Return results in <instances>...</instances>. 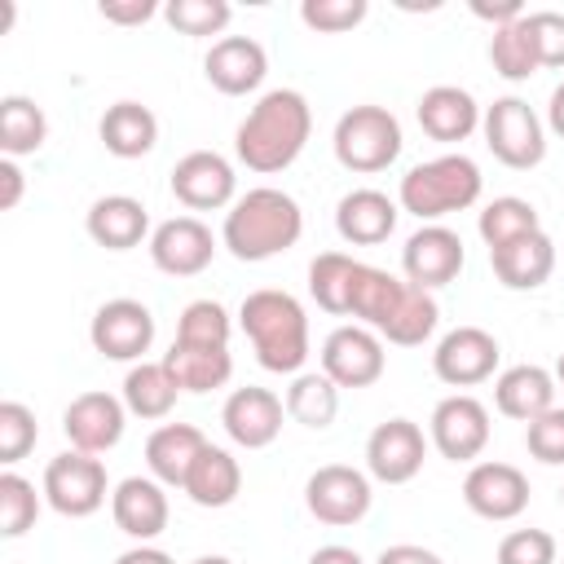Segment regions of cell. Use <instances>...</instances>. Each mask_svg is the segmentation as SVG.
Listing matches in <instances>:
<instances>
[{
  "label": "cell",
  "mask_w": 564,
  "mask_h": 564,
  "mask_svg": "<svg viewBox=\"0 0 564 564\" xmlns=\"http://www.w3.org/2000/svg\"><path fill=\"white\" fill-rule=\"evenodd\" d=\"M313 132V110L308 97L300 88H269L256 97V106L247 110V119L234 132V154L238 163H247L260 176L286 172Z\"/></svg>",
  "instance_id": "cell-1"
},
{
  "label": "cell",
  "mask_w": 564,
  "mask_h": 564,
  "mask_svg": "<svg viewBox=\"0 0 564 564\" xmlns=\"http://www.w3.org/2000/svg\"><path fill=\"white\" fill-rule=\"evenodd\" d=\"M304 234V212L286 189L273 185H256L247 194L234 198V207L225 212L220 225V247L242 260V264H260L273 260L282 251H291Z\"/></svg>",
  "instance_id": "cell-2"
},
{
  "label": "cell",
  "mask_w": 564,
  "mask_h": 564,
  "mask_svg": "<svg viewBox=\"0 0 564 564\" xmlns=\"http://www.w3.org/2000/svg\"><path fill=\"white\" fill-rule=\"evenodd\" d=\"M238 326L256 348V361L273 375H300L313 344H308V313L291 291L260 286L238 304Z\"/></svg>",
  "instance_id": "cell-3"
},
{
  "label": "cell",
  "mask_w": 564,
  "mask_h": 564,
  "mask_svg": "<svg viewBox=\"0 0 564 564\" xmlns=\"http://www.w3.org/2000/svg\"><path fill=\"white\" fill-rule=\"evenodd\" d=\"M485 189V176L476 167V159L467 154H436L427 163H414L401 185H397V203L401 212L419 216L423 225H441V216L449 212H467Z\"/></svg>",
  "instance_id": "cell-4"
},
{
  "label": "cell",
  "mask_w": 564,
  "mask_h": 564,
  "mask_svg": "<svg viewBox=\"0 0 564 564\" xmlns=\"http://www.w3.org/2000/svg\"><path fill=\"white\" fill-rule=\"evenodd\" d=\"M330 145H335V159L339 167L357 172V176H370V172H383L397 163L401 154V123L388 106H352L335 119V132H330Z\"/></svg>",
  "instance_id": "cell-5"
},
{
  "label": "cell",
  "mask_w": 564,
  "mask_h": 564,
  "mask_svg": "<svg viewBox=\"0 0 564 564\" xmlns=\"http://www.w3.org/2000/svg\"><path fill=\"white\" fill-rule=\"evenodd\" d=\"M480 132H485L489 154L502 167L529 172V167H538L546 159V123L524 97H498L494 106H485Z\"/></svg>",
  "instance_id": "cell-6"
},
{
  "label": "cell",
  "mask_w": 564,
  "mask_h": 564,
  "mask_svg": "<svg viewBox=\"0 0 564 564\" xmlns=\"http://www.w3.org/2000/svg\"><path fill=\"white\" fill-rule=\"evenodd\" d=\"M40 494H44V502H48L57 516H66V520H84V516L101 511L106 494H115V489H110V480H106V463H101L97 454L66 449V454L48 458Z\"/></svg>",
  "instance_id": "cell-7"
},
{
  "label": "cell",
  "mask_w": 564,
  "mask_h": 564,
  "mask_svg": "<svg viewBox=\"0 0 564 564\" xmlns=\"http://www.w3.org/2000/svg\"><path fill=\"white\" fill-rule=\"evenodd\" d=\"M370 502H375V489H370V471H361V467L326 463L304 480V507L322 524H335V529L357 524V520H366Z\"/></svg>",
  "instance_id": "cell-8"
},
{
  "label": "cell",
  "mask_w": 564,
  "mask_h": 564,
  "mask_svg": "<svg viewBox=\"0 0 564 564\" xmlns=\"http://www.w3.org/2000/svg\"><path fill=\"white\" fill-rule=\"evenodd\" d=\"M322 375L335 383V388H370L383 379L388 370V352H383V339L361 326V322H348V326H335L326 339H322Z\"/></svg>",
  "instance_id": "cell-9"
},
{
  "label": "cell",
  "mask_w": 564,
  "mask_h": 564,
  "mask_svg": "<svg viewBox=\"0 0 564 564\" xmlns=\"http://www.w3.org/2000/svg\"><path fill=\"white\" fill-rule=\"evenodd\" d=\"M88 339L106 361H132L137 366L154 344V313L128 295L106 300L88 322Z\"/></svg>",
  "instance_id": "cell-10"
},
{
  "label": "cell",
  "mask_w": 564,
  "mask_h": 564,
  "mask_svg": "<svg viewBox=\"0 0 564 564\" xmlns=\"http://www.w3.org/2000/svg\"><path fill=\"white\" fill-rule=\"evenodd\" d=\"M427 441L449 463H476L489 445V410L471 392H454V397L436 401V410L427 419Z\"/></svg>",
  "instance_id": "cell-11"
},
{
  "label": "cell",
  "mask_w": 564,
  "mask_h": 564,
  "mask_svg": "<svg viewBox=\"0 0 564 564\" xmlns=\"http://www.w3.org/2000/svg\"><path fill=\"white\" fill-rule=\"evenodd\" d=\"M427 458V436L414 419H383L370 436H366V471L370 480L383 485H410L423 471Z\"/></svg>",
  "instance_id": "cell-12"
},
{
  "label": "cell",
  "mask_w": 564,
  "mask_h": 564,
  "mask_svg": "<svg viewBox=\"0 0 564 564\" xmlns=\"http://www.w3.org/2000/svg\"><path fill=\"white\" fill-rule=\"evenodd\" d=\"M172 194L189 212H220V207H234L238 198V172L216 150H189L172 167Z\"/></svg>",
  "instance_id": "cell-13"
},
{
  "label": "cell",
  "mask_w": 564,
  "mask_h": 564,
  "mask_svg": "<svg viewBox=\"0 0 564 564\" xmlns=\"http://www.w3.org/2000/svg\"><path fill=\"white\" fill-rule=\"evenodd\" d=\"M498 357H502V348L485 326H454L436 339L432 370L449 388H476V383L494 379Z\"/></svg>",
  "instance_id": "cell-14"
},
{
  "label": "cell",
  "mask_w": 564,
  "mask_h": 564,
  "mask_svg": "<svg viewBox=\"0 0 564 564\" xmlns=\"http://www.w3.org/2000/svg\"><path fill=\"white\" fill-rule=\"evenodd\" d=\"M123 427H128V405L123 397L115 392H79L70 397V405L62 410V432L70 441V449L79 454H106L123 441Z\"/></svg>",
  "instance_id": "cell-15"
},
{
  "label": "cell",
  "mask_w": 564,
  "mask_h": 564,
  "mask_svg": "<svg viewBox=\"0 0 564 564\" xmlns=\"http://www.w3.org/2000/svg\"><path fill=\"white\" fill-rule=\"evenodd\" d=\"M463 502L480 520L507 524L529 507V476L516 463H498V458L471 463L467 476H463Z\"/></svg>",
  "instance_id": "cell-16"
},
{
  "label": "cell",
  "mask_w": 564,
  "mask_h": 564,
  "mask_svg": "<svg viewBox=\"0 0 564 564\" xmlns=\"http://www.w3.org/2000/svg\"><path fill=\"white\" fill-rule=\"evenodd\" d=\"M463 260H467L463 238L449 225H419L401 247V273L410 286H423V291L454 282Z\"/></svg>",
  "instance_id": "cell-17"
},
{
  "label": "cell",
  "mask_w": 564,
  "mask_h": 564,
  "mask_svg": "<svg viewBox=\"0 0 564 564\" xmlns=\"http://www.w3.org/2000/svg\"><path fill=\"white\" fill-rule=\"evenodd\" d=\"M216 256V238L198 216H172L150 234V260L167 278H198Z\"/></svg>",
  "instance_id": "cell-18"
},
{
  "label": "cell",
  "mask_w": 564,
  "mask_h": 564,
  "mask_svg": "<svg viewBox=\"0 0 564 564\" xmlns=\"http://www.w3.org/2000/svg\"><path fill=\"white\" fill-rule=\"evenodd\" d=\"M282 419H286V401L278 392H269V388H256V383L234 388L225 397V405H220V423H225L229 441L242 445V449L273 445L278 432H282Z\"/></svg>",
  "instance_id": "cell-19"
},
{
  "label": "cell",
  "mask_w": 564,
  "mask_h": 564,
  "mask_svg": "<svg viewBox=\"0 0 564 564\" xmlns=\"http://www.w3.org/2000/svg\"><path fill=\"white\" fill-rule=\"evenodd\" d=\"M203 75H207V84H212L216 93H225V97H247V93H256V88L264 84V75H269V53H264V44L251 40V35H220V40L207 48V57H203Z\"/></svg>",
  "instance_id": "cell-20"
},
{
  "label": "cell",
  "mask_w": 564,
  "mask_h": 564,
  "mask_svg": "<svg viewBox=\"0 0 564 564\" xmlns=\"http://www.w3.org/2000/svg\"><path fill=\"white\" fill-rule=\"evenodd\" d=\"M110 516L115 529L128 533L132 542H154L167 529V485H159L154 476H123L110 494Z\"/></svg>",
  "instance_id": "cell-21"
},
{
  "label": "cell",
  "mask_w": 564,
  "mask_h": 564,
  "mask_svg": "<svg viewBox=\"0 0 564 564\" xmlns=\"http://www.w3.org/2000/svg\"><path fill=\"white\" fill-rule=\"evenodd\" d=\"M397 216H401V203H392L383 189L361 185V189H348L335 203V234L352 247H375V242L392 238Z\"/></svg>",
  "instance_id": "cell-22"
},
{
  "label": "cell",
  "mask_w": 564,
  "mask_h": 564,
  "mask_svg": "<svg viewBox=\"0 0 564 564\" xmlns=\"http://www.w3.org/2000/svg\"><path fill=\"white\" fill-rule=\"evenodd\" d=\"M414 115H419V128H423L432 141L454 145V141H467V137L480 128V115H485V110L476 106V97H471L467 88H458V84H436V88H427V93L419 97Z\"/></svg>",
  "instance_id": "cell-23"
},
{
  "label": "cell",
  "mask_w": 564,
  "mask_h": 564,
  "mask_svg": "<svg viewBox=\"0 0 564 564\" xmlns=\"http://www.w3.org/2000/svg\"><path fill=\"white\" fill-rule=\"evenodd\" d=\"M84 229H88V238H93L97 247H106V251H132V247H141L145 234H154L145 203L132 198V194H101V198L88 207Z\"/></svg>",
  "instance_id": "cell-24"
},
{
  "label": "cell",
  "mask_w": 564,
  "mask_h": 564,
  "mask_svg": "<svg viewBox=\"0 0 564 564\" xmlns=\"http://www.w3.org/2000/svg\"><path fill=\"white\" fill-rule=\"evenodd\" d=\"M555 375L546 366H507L498 379H494V405L498 414L516 419V423H533L538 414H546L555 405Z\"/></svg>",
  "instance_id": "cell-25"
},
{
  "label": "cell",
  "mask_w": 564,
  "mask_h": 564,
  "mask_svg": "<svg viewBox=\"0 0 564 564\" xmlns=\"http://www.w3.org/2000/svg\"><path fill=\"white\" fill-rule=\"evenodd\" d=\"M489 264L507 291H538L555 273V242L546 229H538V234H524V238L489 251Z\"/></svg>",
  "instance_id": "cell-26"
},
{
  "label": "cell",
  "mask_w": 564,
  "mask_h": 564,
  "mask_svg": "<svg viewBox=\"0 0 564 564\" xmlns=\"http://www.w3.org/2000/svg\"><path fill=\"white\" fill-rule=\"evenodd\" d=\"M203 449H207V436L194 423H163L145 441V467L159 485L185 489V476H189V467L198 463Z\"/></svg>",
  "instance_id": "cell-27"
},
{
  "label": "cell",
  "mask_w": 564,
  "mask_h": 564,
  "mask_svg": "<svg viewBox=\"0 0 564 564\" xmlns=\"http://www.w3.org/2000/svg\"><path fill=\"white\" fill-rule=\"evenodd\" d=\"M97 137L115 159H141L159 145V119H154L150 106L123 97V101L106 106V115L97 123Z\"/></svg>",
  "instance_id": "cell-28"
},
{
  "label": "cell",
  "mask_w": 564,
  "mask_h": 564,
  "mask_svg": "<svg viewBox=\"0 0 564 564\" xmlns=\"http://www.w3.org/2000/svg\"><path fill=\"white\" fill-rule=\"evenodd\" d=\"M185 494H189L194 507H207V511L229 507L242 494V467H238V458L225 445H212L207 441V449L198 454V463L185 476Z\"/></svg>",
  "instance_id": "cell-29"
},
{
  "label": "cell",
  "mask_w": 564,
  "mask_h": 564,
  "mask_svg": "<svg viewBox=\"0 0 564 564\" xmlns=\"http://www.w3.org/2000/svg\"><path fill=\"white\" fill-rule=\"evenodd\" d=\"M163 366L172 370L181 392H212L225 388L234 375V352L229 348H207V344H181L172 339V348L163 352Z\"/></svg>",
  "instance_id": "cell-30"
},
{
  "label": "cell",
  "mask_w": 564,
  "mask_h": 564,
  "mask_svg": "<svg viewBox=\"0 0 564 564\" xmlns=\"http://www.w3.org/2000/svg\"><path fill=\"white\" fill-rule=\"evenodd\" d=\"M119 397H123L128 414H137V419H167L181 388L163 361H137V366H128Z\"/></svg>",
  "instance_id": "cell-31"
},
{
  "label": "cell",
  "mask_w": 564,
  "mask_h": 564,
  "mask_svg": "<svg viewBox=\"0 0 564 564\" xmlns=\"http://www.w3.org/2000/svg\"><path fill=\"white\" fill-rule=\"evenodd\" d=\"M357 269H361V260H352L348 251H317L313 256V264H308V295L317 300L322 313L348 317Z\"/></svg>",
  "instance_id": "cell-32"
},
{
  "label": "cell",
  "mask_w": 564,
  "mask_h": 564,
  "mask_svg": "<svg viewBox=\"0 0 564 564\" xmlns=\"http://www.w3.org/2000/svg\"><path fill=\"white\" fill-rule=\"evenodd\" d=\"M339 414V388L322 375V370H300L291 375V388H286V419L300 423V427H330Z\"/></svg>",
  "instance_id": "cell-33"
},
{
  "label": "cell",
  "mask_w": 564,
  "mask_h": 564,
  "mask_svg": "<svg viewBox=\"0 0 564 564\" xmlns=\"http://www.w3.org/2000/svg\"><path fill=\"white\" fill-rule=\"evenodd\" d=\"M48 141V119L44 110L22 97V93H9L0 101V154L4 159H22V154H35L40 145Z\"/></svg>",
  "instance_id": "cell-34"
},
{
  "label": "cell",
  "mask_w": 564,
  "mask_h": 564,
  "mask_svg": "<svg viewBox=\"0 0 564 564\" xmlns=\"http://www.w3.org/2000/svg\"><path fill=\"white\" fill-rule=\"evenodd\" d=\"M538 229H542L538 207L529 198H516V194H502V198L485 203L480 216H476V234L485 238L489 251H498V247H507V242H516L524 234H538Z\"/></svg>",
  "instance_id": "cell-35"
},
{
  "label": "cell",
  "mask_w": 564,
  "mask_h": 564,
  "mask_svg": "<svg viewBox=\"0 0 564 564\" xmlns=\"http://www.w3.org/2000/svg\"><path fill=\"white\" fill-rule=\"evenodd\" d=\"M436 322H441V308H436L432 291L410 286L405 300H401V308H397V317H392V326H388L379 339H388V344H397V348H419L423 339H432Z\"/></svg>",
  "instance_id": "cell-36"
},
{
  "label": "cell",
  "mask_w": 564,
  "mask_h": 564,
  "mask_svg": "<svg viewBox=\"0 0 564 564\" xmlns=\"http://www.w3.org/2000/svg\"><path fill=\"white\" fill-rule=\"evenodd\" d=\"M489 66H494L502 79H511V84H524V79H533V75L542 70V66H538V53H533V40L524 35L520 22L498 26V31L489 35Z\"/></svg>",
  "instance_id": "cell-37"
},
{
  "label": "cell",
  "mask_w": 564,
  "mask_h": 564,
  "mask_svg": "<svg viewBox=\"0 0 564 564\" xmlns=\"http://www.w3.org/2000/svg\"><path fill=\"white\" fill-rule=\"evenodd\" d=\"M40 520V494L26 476H18L13 467L0 471V533L4 538H22L31 533Z\"/></svg>",
  "instance_id": "cell-38"
},
{
  "label": "cell",
  "mask_w": 564,
  "mask_h": 564,
  "mask_svg": "<svg viewBox=\"0 0 564 564\" xmlns=\"http://www.w3.org/2000/svg\"><path fill=\"white\" fill-rule=\"evenodd\" d=\"M229 313L220 300H194L176 317V339L181 344H207V348H229Z\"/></svg>",
  "instance_id": "cell-39"
},
{
  "label": "cell",
  "mask_w": 564,
  "mask_h": 564,
  "mask_svg": "<svg viewBox=\"0 0 564 564\" xmlns=\"http://www.w3.org/2000/svg\"><path fill=\"white\" fill-rule=\"evenodd\" d=\"M163 18L172 31L181 35H220L234 18V9L225 0H167Z\"/></svg>",
  "instance_id": "cell-40"
},
{
  "label": "cell",
  "mask_w": 564,
  "mask_h": 564,
  "mask_svg": "<svg viewBox=\"0 0 564 564\" xmlns=\"http://www.w3.org/2000/svg\"><path fill=\"white\" fill-rule=\"evenodd\" d=\"M40 441V427H35V414L31 405L22 401H0V463L13 467L22 463Z\"/></svg>",
  "instance_id": "cell-41"
},
{
  "label": "cell",
  "mask_w": 564,
  "mask_h": 564,
  "mask_svg": "<svg viewBox=\"0 0 564 564\" xmlns=\"http://www.w3.org/2000/svg\"><path fill=\"white\" fill-rule=\"evenodd\" d=\"M370 13L366 0H304L300 4V22L317 35H344L352 31L361 18Z\"/></svg>",
  "instance_id": "cell-42"
},
{
  "label": "cell",
  "mask_w": 564,
  "mask_h": 564,
  "mask_svg": "<svg viewBox=\"0 0 564 564\" xmlns=\"http://www.w3.org/2000/svg\"><path fill=\"white\" fill-rule=\"evenodd\" d=\"M524 35L533 40V53H538V66L546 70H560L564 66V13L555 9H533L520 18Z\"/></svg>",
  "instance_id": "cell-43"
},
{
  "label": "cell",
  "mask_w": 564,
  "mask_h": 564,
  "mask_svg": "<svg viewBox=\"0 0 564 564\" xmlns=\"http://www.w3.org/2000/svg\"><path fill=\"white\" fill-rule=\"evenodd\" d=\"M498 564H560V542L546 529H511L498 542Z\"/></svg>",
  "instance_id": "cell-44"
},
{
  "label": "cell",
  "mask_w": 564,
  "mask_h": 564,
  "mask_svg": "<svg viewBox=\"0 0 564 564\" xmlns=\"http://www.w3.org/2000/svg\"><path fill=\"white\" fill-rule=\"evenodd\" d=\"M524 449H529V458H538L546 467H564V410L560 405H551L546 414L524 423Z\"/></svg>",
  "instance_id": "cell-45"
},
{
  "label": "cell",
  "mask_w": 564,
  "mask_h": 564,
  "mask_svg": "<svg viewBox=\"0 0 564 564\" xmlns=\"http://www.w3.org/2000/svg\"><path fill=\"white\" fill-rule=\"evenodd\" d=\"M97 13H101L106 22H115V26H141V22H150L154 13H163V9H159L154 0H101Z\"/></svg>",
  "instance_id": "cell-46"
},
{
  "label": "cell",
  "mask_w": 564,
  "mask_h": 564,
  "mask_svg": "<svg viewBox=\"0 0 564 564\" xmlns=\"http://www.w3.org/2000/svg\"><path fill=\"white\" fill-rule=\"evenodd\" d=\"M467 9H471L480 22H489L494 31H498V26H511V22L524 18V4H520V0H471Z\"/></svg>",
  "instance_id": "cell-47"
},
{
  "label": "cell",
  "mask_w": 564,
  "mask_h": 564,
  "mask_svg": "<svg viewBox=\"0 0 564 564\" xmlns=\"http://www.w3.org/2000/svg\"><path fill=\"white\" fill-rule=\"evenodd\" d=\"M22 189H26V176L18 159H0V212H13L22 203Z\"/></svg>",
  "instance_id": "cell-48"
},
{
  "label": "cell",
  "mask_w": 564,
  "mask_h": 564,
  "mask_svg": "<svg viewBox=\"0 0 564 564\" xmlns=\"http://www.w3.org/2000/svg\"><path fill=\"white\" fill-rule=\"evenodd\" d=\"M375 564H445V560L419 542H397V546H383Z\"/></svg>",
  "instance_id": "cell-49"
},
{
  "label": "cell",
  "mask_w": 564,
  "mask_h": 564,
  "mask_svg": "<svg viewBox=\"0 0 564 564\" xmlns=\"http://www.w3.org/2000/svg\"><path fill=\"white\" fill-rule=\"evenodd\" d=\"M115 564H176L167 551H159V546H150V542H137V546H128Z\"/></svg>",
  "instance_id": "cell-50"
},
{
  "label": "cell",
  "mask_w": 564,
  "mask_h": 564,
  "mask_svg": "<svg viewBox=\"0 0 564 564\" xmlns=\"http://www.w3.org/2000/svg\"><path fill=\"white\" fill-rule=\"evenodd\" d=\"M308 564H366L352 546H339V542H330V546H317L313 555H308Z\"/></svg>",
  "instance_id": "cell-51"
},
{
  "label": "cell",
  "mask_w": 564,
  "mask_h": 564,
  "mask_svg": "<svg viewBox=\"0 0 564 564\" xmlns=\"http://www.w3.org/2000/svg\"><path fill=\"white\" fill-rule=\"evenodd\" d=\"M546 128L564 141V84H555L551 97H546Z\"/></svg>",
  "instance_id": "cell-52"
},
{
  "label": "cell",
  "mask_w": 564,
  "mask_h": 564,
  "mask_svg": "<svg viewBox=\"0 0 564 564\" xmlns=\"http://www.w3.org/2000/svg\"><path fill=\"white\" fill-rule=\"evenodd\" d=\"M189 564H234L229 555H198V560H189Z\"/></svg>",
  "instance_id": "cell-53"
},
{
  "label": "cell",
  "mask_w": 564,
  "mask_h": 564,
  "mask_svg": "<svg viewBox=\"0 0 564 564\" xmlns=\"http://www.w3.org/2000/svg\"><path fill=\"white\" fill-rule=\"evenodd\" d=\"M551 375H555V383L564 388V352H560V361H555V370H551Z\"/></svg>",
  "instance_id": "cell-54"
},
{
  "label": "cell",
  "mask_w": 564,
  "mask_h": 564,
  "mask_svg": "<svg viewBox=\"0 0 564 564\" xmlns=\"http://www.w3.org/2000/svg\"><path fill=\"white\" fill-rule=\"evenodd\" d=\"M560 507H564V485H560Z\"/></svg>",
  "instance_id": "cell-55"
}]
</instances>
